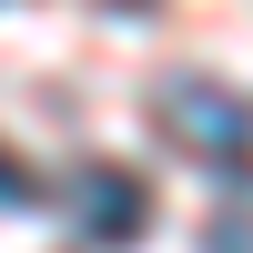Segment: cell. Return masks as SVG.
<instances>
[{"label":"cell","mask_w":253,"mask_h":253,"mask_svg":"<svg viewBox=\"0 0 253 253\" xmlns=\"http://www.w3.org/2000/svg\"><path fill=\"white\" fill-rule=\"evenodd\" d=\"M71 233L91 243V253H122V243H142L152 233V193H142L122 162H91V172H71Z\"/></svg>","instance_id":"cell-2"},{"label":"cell","mask_w":253,"mask_h":253,"mask_svg":"<svg viewBox=\"0 0 253 253\" xmlns=\"http://www.w3.org/2000/svg\"><path fill=\"white\" fill-rule=\"evenodd\" d=\"M162 142H182L193 162H253V101L223 91L213 71H172L162 81Z\"/></svg>","instance_id":"cell-1"},{"label":"cell","mask_w":253,"mask_h":253,"mask_svg":"<svg viewBox=\"0 0 253 253\" xmlns=\"http://www.w3.org/2000/svg\"><path fill=\"white\" fill-rule=\"evenodd\" d=\"M0 203H10V213H20V203H41V193H31V172H20L10 152H0Z\"/></svg>","instance_id":"cell-3"}]
</instances>
